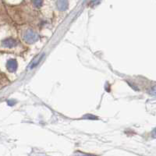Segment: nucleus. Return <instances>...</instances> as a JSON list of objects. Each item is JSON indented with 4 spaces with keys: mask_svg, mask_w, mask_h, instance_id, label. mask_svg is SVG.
I'll list each match as a JSON object with an SVG mask.
<instances>
[{
    "mask_svg": "<svg viewBox=\"0 0 156 156\" xmlns=\"http://www.w3.org/2000/svg\"><path fill=\"white\" fill-rule=\"evenodd\" d=\"M23 38L25 42L28 43V44H32L34 43L38 40V35L34 32L32 30H27L23 33Z\"/></svg>",
    "mask_w": 156,
    "mask_h": 156,
    "instance_id": "f257e3e1",
    "label": "nucleus"
},
{
    "mask_svg": "<svg viewBox=\"0 0 156 156\" xmlns=\"http://www.w3.org/2000/svg\"><path fill=\"white\" fill-rule=\"evenodd\" d=\"M68 5H69V2H68L67 0H57L56 6L59 10H66V9H67Z\"/></svg>",
    "mask_w": 156,
    "mask_h": 156,
    "instance_id": "20e7f679",
    "label": "nucleus"
},
{
    "mask_svg": "<svg viewBox=\"0 0 156 156\" xmlns=\"http://www.w3.org/2000/svg\"><path fill=\"white\" fill-rule=\"evenodd\" d=\"M17 62L15 59H9L6 63V68L9 72H14L17 69Z\"/></svg>",
    "mask_w": 156,
    "mask_h": 156,
    "instance_id": "7ed1b4c3",
    "label": "nucleus"
},
{
    "mask_svg": "<svg viewBox=\"0 0 156 156\" xmlns=\"http://www.w3.org/2000/svg\"><path fill=\"white\" fill-rule=\"evenodd\" d=\"M2 44L4 47H5V48H10L16 46V44H17V42H16V41L15 39L9 37V38H6L5 39V40H3V41H2Z\"/></svg>",
    "mask_w": 156,
    "mask_h": 156,
    "instance_id": "f03ea898",
    "label": "nucleus"
},
{
    "mask_svg": "<svg viewBox=\"0 0 156 156\" xmlns=\"http://www.w3.org/2000/svg\"><path fill=\"white\" fill-rule=\"evenodd\" d=\"M32 2H33V5L35 6V7H41V5L43 3V0H32Z\"/></svg>",
    "mask_w": 156,
    "mask_h": 156,
    "instance_id": "39448f33",
    "label": "nucleus"
}]
</instances>
